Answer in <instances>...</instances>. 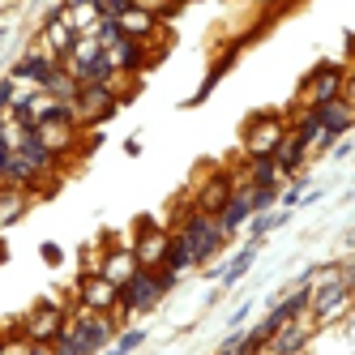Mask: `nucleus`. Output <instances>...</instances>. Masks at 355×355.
Listing matches in <instances>:
<instances>
[{"label":"nucleus","mask_w":355,"mask_h":355,"mask_svg":"<svg viewBox=\"0 0 355 355\" xmlns=\"http://www.w3.org/2000/svg\"><path fill=\"white\" fill-rule=\"evenodd\" d=\"M120 334V321L112 313H86L69 309V325L52 343V355H103Z\"/></svg>","instance_id":"f257e3e1"},{"label":"nucleus","mask_w":355,"mask_h":355,"mask_svg":"<svg viewBox=\"0 0 355 355\" xmlns=\"http://www.w3.org/2000/svg\"><path fill=\"white\" fill-rule=\"evenodd\" d=\"M175 283H180V278L167 274V270H137L129 283H120V304H116V313H112L120 321V329L133 325L146 313H155L159 304L175 291Z\"/></svg>","instance_id":"f03ea898"},{"label":"nucleus","mask_w":355,"mask_h":355,"mask_svg":"<svg viewBox=\"0 0 355 355\" xmlns=\"http://www.w3.org/2000/svg\"><path fill=\"white\" fill-rule=\"evenodd\" d=\"M171 232L180 236L184 244H189V252H193V261H197V270L201 266H210L218 252H223V244H227V236H223V227H218V218H210V214H197L189 201H184V210L175 214V223H171Z\"/></svg>","instance_id":"7ed1b4c3"},{"label":"nucleus","mask_w":355,"mask_h":355,"mask_svg":"<svg viewBox=\"0 0 355 355\" xmlns=\"http://www.w3.org/2000/svg\"><path fill=\"white\" fill-rule=\"evenodd\" d=\"M287 137V112H252L240 129L244 159H274V150Z\"/></svg>","instance_id":"20e7f679"},{"label":"nucleus","mask_w":355,"mask_h":355,"mask_svg":"<svg viewBox=\"0 0 355 355\" xmlns=\"http://www.w3.org/2000/svg\"><path fill=\"white\" fill-rule=\"evenodd\" d=\"M347 64L343 60H317L309 69V78L300 82V107H321V103H334L343 98V86H347Z\"/></svg>","instance_id":"39448f33"},{"label":"nucleus","mask_w":355,"mask_h":355,"mask_svg":"<svg viewBox=\"0 0 355 355\" xmlns=\"http://www.w3.org/2000/svg\"><path fill=\"white\" fill-rule=\"evenodd\" d=\"M64 325H69V309L56 300H35L26 309V317L17 321V329L31 338V347H52Z\"/></svg>","instance_id":"423d86ee"},{"label":"nucleus","mask_w":355,"mask_h":355,"mask_svg":"<svg viewBox=\"0 0 355 355\" xmlns=\"http://www.w3.org/2000/svg\"><path fill=\"white\" fill-rule=\"evenodd\" d=\"M351 309H355V274H347V278H338V283H325V287H317L313 291V321L317 325H334V321H343V317H351Z\"/></svg>","instance_id":"0eeeda50"},{"label":"nucleus","mask_w":355,"mask_h":355,"mask_svg":"<svg viewBox=\"0 0 355 355\" xmlns=\"http://www.w3.org/2000/svg\"><path fill=\"white\" fill-rule=\"evenodd\" d=\"M167 244H171V227H159L155 218H137L133 227V257H137V270H163V257H167Z\"/></svg>","instance_id":"6e6552de"},{"label":"nucleus","mask_w":355,"mask_h":355,"mask_svg":"<svg viewBox=\"0 0 355 355\" xmlns=\"http://www.w3.org/2000/svg\"><path fill=\"white\" fill-rule=\"evenodd\" d=\"M120 112V94L112 86H82L73 98V116H78V129H98L103 120H112Z\"/></svg>","instance_id":"1a4fd4ad"},{"label":"nucleus","mask_w":355,"mask_h":355,"mask_svg":"<svg viewBox=\"0 0 355 355\" xmlns=\"http://www.w3.org/2000/svg\"><path fill=\"white\" fill-rule=\"evenodd\" d=\"M240 184H236V175L232 171H206L197 180V189L189 193V206L197 210V214H210V218H218V210L227 206V201H232V193H236Z\"/></svg>","instance_id":"9d476101"},{"label":"nucleus","mask_w":355,"mask_h":355,"mask_svg":"<svg viewBox=\"0 0 355 355\" xmlns=\"http://www.w3.org/2000/svg\"><path fill=\"white\" fill-rule=\"evenodd\" d=\"M73 295H78V309H86V313H116V304H120V287L107 274H98V270L94 274H78Z\"/></svg>","instance_id":"9b49d317"},{"label":"nucleus","mask_w":355,"mask_h":355,"mask_svg":"<svg viewBox=\"0 0 355 355\" xmlns=\"http://www.w3.org/2000/svg\"><path fill=\"white\" fill-rule=\"evenodd\" d=\"M73 43H78V35H73V26H69V13H64V5H56L52 13L43 17L39 43H35V47H43L52 60H64V56L73 52Z\"/></svg>","instance_id":"f8f14e48"},{"label":"nucleus","mask_w":355,"mask_h":355,"mask_svg":"<svg viewBox=\"0 0 355 355\" xmlns=\"http://www.w3.org/2000/svg\"><path fill=\"white\" fill-rule=\"evenodd\" d=\"M107 56H112V64H116V73H120V78H137V73L150 64V60H155V52H150V47L146 43H137V39H120L116 47H107Z\"/></svg>","instance_id":"ddd939ff"},{"label":"nucleus","mask_w":355,"mask_h":355,"mask_svg":"<svg viewBox=\"0 0 355 355\" xmlns=\"http://www.w3.org/2000/svg\"><path fill=\"white\" fill-rule=\"evenodd\" d=\"M52 56L43 52V47H31V52H21L13 64H9V78L13 82H21V86H43V78L52 73Z\"/></svg>","instance_id":"4468645a"},{"label":"nucleus","mask_w":355,"mask_h":355,"mask_svg":"<svg viewBox=\"0 0 355 355\" xmlns=\"http://www.w3.org/2000/svg\"><path fill=\"white\" fill-rule=\"evenodd\" d=\"M98 274H107L116 287H120V283H129V278L137 274V257H133V248L112 240V244H107V252H103V261H98Z\"/></svg>","instance_id":"2eb2a0df"},{"label":"nucleus","mask_w":355,"mask_h":355,"mask_svg":"<svg viewBox=\"0 0 355 355\" xmlns=\"http://www.w3.org/2000/svg\"><path fill=\"white\" fill-rule=\"evenodd\" d=\"M35 206V193L26 189H13V184H0V232H9V227H17L21 218L31 214Z\"/></svg>","instance_id":"dca6fc26"},{"label":"nucleus","mask_w":355,"mask_h":355,"mask_svg":"<svg viewBox=\"0 0 355 355\" xmlns=\"http://www.w3.org/2000/svg\"><path fill=\"white\" fill-rule=\"evenodd\" d=\"M248 218H252L248 193H244V189H236V193H232V201H227V206L218 210V227H223V236H227V240H236L244 227H248Z\"/></svg>","instance_id":"f3484780"},{"label":"nucleus","mask_w":355,"mask_h":355,"mask_svg":"<svg viewBox=\"0 0 355 355\" xmlns=\"http://www.w3.org/2000/svg\"><path fill=\"white\" fill-rule=\"evenodd\" d=\"M313 112H317L321 129H325L329 137H347V133L355 129V107L343 103V98H334V103H321V107H313Z\"/></svg>","instance_id":"a211bd4d"},{"label":"nucleus","mask_w":355,"mask_h":355,"mask_svg":"<svg viewBox=\"0 0 355 355\" xmlns=\"http://www.w3.org/2000/svg\"><path fill=\"white\" fill-rule=\"evenodd\" d=\"M274 163H278V175H283V180H295V175H304V163H309V146L287 133L283 146L274 150Z\"/></svg>","instance_id":"6ab92c4d"},{"label":"nucleus","mask_w":355,"mask_h":355,"mask_svg":"<svg viewBox=\"0 0 355 355\" xmlns=\"http://www.w3.org/2000/svg\"><path fill=\"white\" fill-rule=\"evenodd\" d=\"M39 90H43L47 98H56V103H73L82 86H78V78H73V73H69V69L56 60V64H52V73L43 78V86H39Z\"/></svg>","instance_id":"aec40b11"},{"label":"nucleus","mask_w":355,"mask_h":355,"mask_svg":"<svg viewBox=\"0 0 355 355\" xmlns=\"http://www.w3.org/2000/svg\"><path fill=\"white\" fill-rule=\"evenodd\" d=\"M240 184H248V189H283V175H278L274 159H244Z\"/></svg>","instance_id":"412c9836"},{"label":"nucleus","mask_w":355,"mask_h":355,"mask_svg":"<svg viewBox=\"0 0 355 355\" xmlns=\"http://www.w3.org/2000/svg\"><path fill=\"white\" fill-rule=\"evenodd\" d=\"M35 133H39V141H43L47 150H52L56 159H64L69 150L78 146V133H82V129H78V124H39Z\"/></svg>","instance_id":"4be33fe9"},{"label":"nucleus","mask_w":355,"mask_h":355,"mask_svg":"<svg viewBox=\"0 0 355 355\" xmlns=\"http://www.w3.org/2000/svg\"><path fill=\"white\" fill-rule=\"evenodd\" d=\"M257 252H261V244H257V240H244V248H240L236 257L223 266V278H218V283H223V287H236L240 278L252 270V261H257Z\"/></svg>","instance_id":"5701e85b"},{"label":"nucleus","mask_w":355,"mask_h":355,"mask_svg":"<svg viewBox=\"0 0 355 355\" xmlns=\"http://www.w3.org/2000/svg\"><path fill=\"white\" fill-rule=\"evenodd\" d=\"M232 60H236V43H232V47H227V52H223V56L214 60V69L206 73V82H201V86H197V94L189 98V107H197V103H206V98L214 94V86H218V82L227 78V69H232Z\"/></svg>","instance_id":"b1692460"},{"label":"nucleus","mask_w":355,"mask_h":355,"mask_svg":"<svg viewBox=\"0 0 355 355\" xmlns=\"http://www.w3.org/2000/svg\"><path fill=\"white\" fill-rule=\"evenodd\" d=\"M69 13V26H73V35H94V26H98V5L94 0H86V5H73V9H64Z\"/></svg>","instance_id":"393cba45"},{"label":"nucleus","mask_w":355,"mask_h":355,"mask_svg":"<svg viewBox=\"0 0 355 355\" xmlns=\"http://www.w3.org/2000/svg\"><path fill=\"white\" fill-rule=\"evenodd\" d=\"M146 338H150V334H146L141 325H124L120 334H116V343H112L103 355H133V351H141V347H146Z\"/></svg>","instance_id":"a878e982"},{"label":"nucleus","mask_w":355,"mask_h":355,"mask_svg":"<svg viewBox=\"0 0 355 355\" xmlns=\"http://www.w3.org/2000/svg\"><path fill=\"white\" fill-rule=\"evenodd\" d=\"M244 193H248V206H252V214H266V210H274L278 206V193L283 189H248V184H240Z\"/></svg>","instance_id":"bb28decb"},{"label":"nucleus","mask_w":355,"mask_h":355,"mask_svg":"<svg viewBox=\"0 0 355 355\" xmlns=\"http://www.w3.org/2000/svg\"><path fill=\"white\" fill-rule=\"evenodd\" d=\"M0 355H35V347H31V338L21 334V329L13 325L5 338H0Z\"/></svg>","instance_id":"cd10ccee"},{"label":"nucleus","mask_w":355,"mask_h":355,"mask_svg":"<svg viewBox=\"0 0 355 355\" xmlns=\"http://www.w3.org/2000/svg\"><path fill=\"white\" fill-rule=\"evenodd\" d=\"M94 39H98V47H103V52H107V47H116V43L124 39V35H120V21H116V17H98Z\"/></svg>","instance_id":"c85d7f7f"},{"label":"nucleus","mask_w":355,"mask_h":355,"mask_svg":"<svg viewBox=\"0 0 355 355\" xmlns=\"http://www.w3.org/2000/svg\"><path fill=\"white\" fill-rule=\"evenodd\" d=\"M133 5H137V9H146V13H155L159 21H167L175 9H180V0H133Z\"/></svg>","instance_id":"c756f323"},{"label":"nucleus","mask_w":355,"mask_h":355,"mask_svg":"<svg viewBox=\"0 0 355 355\" xmlns=\"http://www.w3.org/2000/svg\"><path fill=\"white\" fill-rule=\"evenodd\" d=\"M94 5H98L103 17H124V13L133 9V0H94Z\"/></svg>","instance_id":"7c9ffc66"},{"label":"nucleus","mask_w":355,"mask_h":355,"mask_svg":"<svg viewBox=\"0 0 355 355\" xmlns=\"http://www.w3.org/2000/svg\"><path fill=\"white\" fill-rule=\"evenodd\" d=\"M13 94H17V82H13L9 73H5V78H0V120L9 116V103H13Z\"/></svg>","instance_id":"2f4dec72"},{"label":"nucleus","mask_w":355,"mask_h":355,"mask_svg":"<svg viewBox=\"0 0 355 355\" xmlns=\"http://www.w3.org/2000/svg\"><path fill=\"white\" fill-rule=\"evenodd\" d=\"M39 252H43V261H47V266H60V261H64V248H60V244H43Z\"/></svg>","instance_id":"473e14b6"},{"label":"nucleus","mask_w":355,"mask_h":355,"mask_svg":"<svg viewBox=\"0 0 355 355\" xmlns=\"http://www.w3.org/2000/svg\"><path fill=\"white\" fill-rule=\"evenodd\" d=\"M248 313H252V300H244V304H240V309L232 313V329H240V325L248 321Z\"/></svg>","instance_id":"72a5a7b5"},{"label":"nucleus","mask_w":355,"mask_h":355,"mask_svg":"<svg viewBox=\"0 0 355 355\" xmlns=\"http://www.w3.org/2000/svg\"><path fill=\"white\" fill-rule=\"evenodd\" d=\"M343 103H351V107H355V69L347 73V86H343Z\"/></svg>","instance_id":"f704fd0d"},{"label":"nucleus","mask_w":355,"mask_h":355,"mask_svg":"<svg viewBox=\"0 0 355 355\" xmlns=\"http://www.w3.org/2000/svg\"><path fill=\"white\" fill-rule=\"evenodd\" d=\"M329 155H334V159H351L355 146H351V141H334V150H329Z\"/></svg>","instance_id":"c9c22d12"},{"label":"nucleus","mask_w":355,"mask_h":355,"mask_svg":"<svg viewBox=\"0 0 355 355\" xmlns=\"http://www.w3.org/2000/svg\"><path fill=\"white\" fill-rule=\"evenodd\" d=\"M5 150H13V146H9V124L0 120V155H5Z\"/></svg>","instance_id":"e433bc0d"},{"label":"nucleus","mask_w":355,"mask_h":355,"mask_svg":"<svg viewBox=\"0 0 355 355\" xmlns=\"http://www.w3.org/2000/svg\"><path fill=\"white\" fill-rule=\"evenodd\" d=\"M124 155H141V141L137 137H124Z\"/></svg>","instance_id":"4c0bfd02"},{"label":"nucleus","mask_w":355,"mask_h":355,"mask_svg":"<svg viewBox=\"0 0 355 355\" xmlns=\"http://www.w3.org/2000/svg\"><path fill=\"white\" fill-rule=\"evenodd\" d=\"M35 355H52V347H35Z\"/></svg>","instance_id":"58836bf2"},{"label":"nucleus","mask_w":355,"mask_h":355,"mask_svg":"<svg viewBox=\"0 0 355 355\" xmlns=\"http://www.w3.org/2000/svg\"><path fill=\"white\" fill-rule=\"evenodd\" d=\"M5 39H9V26H0V43H5Z\"/></svg>","instance_id":"ea45409f"},{"label":"nucleus","mask_w":355,"mask_h":355,"mask_svg":"<svg viewBox=\"0 0 355 355\" xmlns=\"http://www.w3.org/2000/svg\"><path fill=\"white\" fill-rule=\"evenodd\" d=\"M5 257H9V252H5V244H0V261H5Z\"/></svg>","instance_id":"a19ab883"},{"label":"nucleus","mask_w":355,"mask_h":355,"mask_svg":"<svg viewBox=\"0 0 355 355\" xmlns=\"http://www.w3.org/2000/svg\"><path fill=\"white\" fill-rule=\"evenodd\" d=\"M232 355H236V351H232Z\"/></svg>","instance_id":"79ce46f5"}]
</instances>
